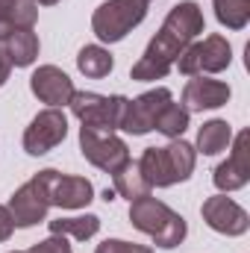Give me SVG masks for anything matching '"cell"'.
Masks as SVG:
<instances>
[{"label": "cell", "mask_w": 250, "mask_h": 253, "mask_svg": "<svg viewBox=\"0 0 250 253\" xmlns=\"http://www.w3.org/2000/svg\"><path fill=\"white\" fill-rule=\"evenodd\" d=\"M203 27H206V21H203V12H200V6L194 0L177 3L168 12V18L162 21L159 33L150 39V44L141 53V59L132 65L129 77L138 80V83L162 80L174 68V62L180 59V53L203 33Z\"/></svg>", "instance_id": "cell-1"}, {"label": "cell", "mask_w": 250, "mask_h": 253, "mask_svg": "<svg viewBox=\"0 0 250 253\" xmlns=\"http://www.w3.org/2000/svg\"><path fill=\"white\" fill-rule=\"evenodd\" d=\"M194 162H197V150L183 138H171V144L165 147H147L138 159V171L144 174L150 189H168L186 183L194 171Z\"/></svg>", "instance_id": "cell-2"}, {"label": "cell", "mask_w": 250, "mask_h": 253, "mask_svg": "<svg viewBox=\"0 0 250 253\" xmlns=\"http://www.w3.org/2000/svg\"><path fill=\"white\" fill-rule=\"evenodd\" d=\"M129 221H132L135 230H141L144 236H150L153 245L162 248V251L180 248L188 233L186 218L180 212H174L168 203H162V200H156L150 194H144V197H138V200L129 203Z\"/></svg>", "instance_id": "cell-3"}, {"label": "cell", "mask_w": 250, "mask_h": 253, "mask_svg": "<svg viewBox=\"0 0 250 253\" xmlns=\"http://www.w3.org/2000/svg\"><path fill=\"white\" fill-rule=\"evenodd\" d=\"M147 15V0H106L91 15V30L103 44L126 39Z\"/></svg>", "instance_id": "cell-4"}, {"label": "cell", "mask_w": 250, "mask_h": 253, "mask_svg": "<svg viewBox=\"0 0 250 253\" xmlns=\"http://www.w3.org/2000/svg\"><path fill=\"white\" fill-rule=\"evenodd\" d=\"M50 177H53V168H44L39 171L33 180H27L21 189L9 197V215H12V224L27 230V227H36L47 218V209H50Z\"/></svg>", "instance_id": "cell-5"}, {"label": "cell", "mask_w": 250, "mask_h": 253, "mask_svg": "<svg viewBox=\"0 0 250 253\" xmlns=\"http://www.w3.org/2000/svg\"><path fill=\"white\" fill-rule=\"evenodd\" d=\"M71 112L74 118H80L83 126H91V129H100V132H115L121 129L124 121V109H126V97L121 94H94V91H74L71 97Z\"/></svg>", "instance_id": "cell-6"}, {"label": "cell", "mask_w": 250, "mask_h": 253, "mask_svg": "<svg viewBox=\"0 0 250 253\" xmlns=\"http://www.w3.org/2000/svg\"><path fill=\"white\" fill-rule=\"evenodd\" d=\"M233 62V47L224 36H206L203 42H191L180 53L177 68L186 77H200V74H221Z\"/></svg>", "instance_id": "cell-7"}, {"label": "cell", "mask_w": 250, "mask_h": 253, "mask_svg": "<svg viewBox=\"0 0 250 253\" xmlns=\"http://www.w3.org/2000/svg\"><path fill=\"white\" fill-rule=\"evenodd\" d=\"M80 153L100 171L115 174L118 168H124L129 162V147L115 135V132H100L91 126L80 129Z\"/></svg>", "instance_id": "cell-8"}, {"label": "cell", "mask_w": 250, "mask_h": 253, "mask_svg": "<svg viewBox=\"0 0 250 253\" xmlns=\"http://www.w3.org/2000/svg\"><path fill=\"white\" fill-rule=\"evenodd\" d=\"M65 135H68V118H65V112L62 109H44L24 129V150L30 156H44L56 144H62Z\"/></svg>", "instance_id": "cell-9"}, {"label": "cell", "mask_w": 250, "mask_h": 253, "mask_svg": "<svg viewBox=\"0 0 250 253\" xmlns=\"http://www.w3.org/2000/svg\"><path fill=\"white\" fill-rule=\"evenodd\" d=\"M171 103V91L168 88H153V91H144L138 94L135 100H126L124 109V121H121V129L124 132H132V135H144L150 132L159 112Z\"/></svg>", "instance_id": "cell-10"}, {"label": "cell", "mask_w": 250, "mask_h": 253, "mask_svg": "<svg viewBox=\"0 0 250 253\" xmlns=\"http://www.w3.org/2000/svg\"><path fill=\"white\" fill-rule=\"evenodd\" d=\"M203 221L221 233V236H245L250 227L248 212L227 194H215V197H206L203 200V209H200Z\"/></svg>", "instance_id": "cell-11"}, {"label": "cell", "mask_w": 250, "mask_h": 253, "mask_svg": "<svg viewBox=\"0 0 250 253\" xmlns=\"http://www.w3.org/2000/svg\"><path fill=\"white\" fill-rule=\"evenodd\" d=\"M233 153L227 162H221L212 174V183L221 191L245 189L250 183V129H242L233 141Z\"/></svg>", "instance_id": "cell-12"}, {"label": "cell", "mask_w": 250, "mask_h": 253, "mask_svg": "<svg viewBox=\"0 0 250 253\" xmlns=\"http://www.w3.org/2000/svg\"><path fill=\"white\" fill-rule=\"evenodd\" d=\"M30 88H33V94H36L42 103H47L50 109L68 106L71 97H74V91H77V88H74V80L65 74L62 68H56V65H42L39 71H33Z\"/></svg>", "instance_id": "cell-13"}, {"label": "cell", "mask_w": 250, "mask_h": 253, "mask_svg": "<svg viewBox=\"0 0 250 253\" xmlns=\"http://www.w3.org/2000/svg\"><path fill=\"white\" fill-rule=\"evenodd\" d=\"M47 191H50V206L59 209H85L94 200V186L85 177H68L59 171H53Z\"/></svg>", "instance_id": "cell-14"}, {"label": "cell", "mask_w": 250, "mask_h": 253, "mask_svg": "<svg viewBox=\"0 0 250 253\" xmlns=\"http://www.w3.org/2000/svg\"><path fill=\"white\" fill-rule=\"evenodd\" d=\"M230 100V85L221 80H206L194 77L183 88V106L188 112H203V109H221Z\"/></svg>", "instance_id": "cell-15"}, {"label": "cell", "mask_w": 250, "mask_h": 253, "mask_svg": "<svg viewBox=\"0 0 250 253\" xmlns=\"http://www.w3.org/2000/svg\"><path fill=\"white\" fill-rule=\"evenodd\" d=\"M0 50L6 53L9 65L30 68L39 56V36L33 33V27H15L0 39Z\"/></svg>", "instance_id": "cell-16"}, {"label": "cell", "mask_w": 250, "mask_h": 253, "mask_svg": "<svg viewBox=\"0 0 250 253\" xmlns=\"http://www.w3.org/2000/svg\"><path fill=\"white\" fill-rule=\"evenodd\" d=\"M39 6L33 0H0V39L15 27H33Z\"/></svg>", "instance_id": "cell-17"}, {"label": "cell", "mask_w": 250, "mask_h": 253, "mask_svg": "<svg viewBox=\"0 0 250 253\" xmlns=\"http://www.w3.org/2000/svg\"><path fill=\"white\" fill-rule=\"evenodd\" d=\"M230 141H233V129L221 118L206 121V124L200 126V132H197V150L203 156H218L221 150L230 147Z\"/></svg>", "instance_id": "cell-18"}, {"label": "cell", "mask_w": 250, "mask_h": 253, "mask_svg": "<svg viewBox=\"0 0 250 253\" xmlns=\"http://www.w3.org/2000/svg\"><path fill=\"white\" fill-rule=\"evenodd\" d=\"M112 180H115V194H121L126 197L129 203L132 200H138V197H144V194H150V183L144 180V174L138 171V162H126L124 168H118L115 174H112Z\"/></svg>", "instance_id": "cell-19"}, {"label": "cell", "mask_w": 250, "mask_h": 253, "mask_svg": "<svg viewBox=\"0 0 250 253\" xmlns=\"http://www.w3.org/2000/svg\"><path fill=\"white\" fill-rule=\"evenodd\" d=\"M77 68H80L85 77H91V80H103V77L112 74L115 59H112V53H109L106 47H100V44H85V47L77 53Z\"/></svg>", "instance_id": "cell-20"}, {"label": "cell", "mask_w": 250, "mask_h": 253, "mask_svg": "<svg viewBox=\"0 0 250 253\" xmlns=\"http://www.w3.org/2000/svg\"><path fill=\"white\" fill-rule=\"evenodd\" d=\"M97 230H100V218L97 215H77V218L50 221V233L53 236H71L77 242H88L91 236H97Z\"/></svg>", "instance_id": "cell-21"}, {"label": "cell", "mask_w": 250, "mask_h": 253, "mask_svg": "<svg viewBox=\"0 0 250 253\" xmlns=\"http://www.w3.org/2000/svg\"><path fill=\"white\" fill-rule=\"evenodd\" d=\"M215 18L227 30H245L250 21V0H212Z\"/></svg>", "instance_id": "cell-22"}, {"label": "cell", "mask_w": 250, "mask_h": 253, "mask_svg": "<svg viewBox=\"0 0 250 253\" xmlns=\"http://www.w3.org/2000/svg\"><path fill=\"white\" fill-rule=\"evenodd\" d=\"M153 129L162 132V135H168V138H180V135L188 129V109L183 106V103H174V100H171V103L159 112Z\"/></svg>", "instance_id": "cell-23"}, {"label": "cell", "mask_w": 250, "mask_h": 253, "mask_svg": "<svg viewBox=\"0 0 250 253\" xmlns=\"http://www.w3.org/2000/svg\"><path fill=\"white\" fill-rule=\"evenodd\" d=\"M94 253H153L144 245H129V242H121V239H106L103 245H97Z\"/></svg>", "instance_id": "cell-24"}, {"label": "cell", "mask_w": 250, "mask_h": 253, "mask_svg": "<svg viewBox=\"0 0 250 253\" xmlns=\"http://www.w3.org/2000/svg\"><path fill=\"white\" fill-rule=\"evenodd\" d=\"M30 253H71V245H68V236H50V239L33 245Z\"/></svg>", "instance_id": "cell-25"}, {"label": "cell", "mask_w": 250, "mask_h": 253, "mask_svg": "<svg viewBox=\"0 0 250 253\" xmlns=\"http://www.w3.org/2000/svg\"><path fill=\"white\" fill-rule=\"evenodd\" d=\"M12 230H15L12 215H9V209H6V206H0V242H9Z\"/></svg>", "instance_id": "cell-26"}, {"label": "cell", "mask_w": 250, "mask_h": 253, "mask_svg": "<svg viewBox=\"0 0 250 253\" xmlns=\"http://www.w3.org/2000/svg\"><path fill=\"white\" fill-rule=\"evenodd\" d=\"M9 71H12V65L6 59V53L0 50V85H6V80H9Z\"/></svg>", "instance_id": "cell-27"}, {"label": "cell", "mask_w": 250, "mask_h": 253, "mask_svg": "<svg viewBox=\"0 0 250 253\" xmlns=\"http://www.w3.org/2000/svg\"><path fill=\"white\" fill-rule=\"evenodd\" d=\"M33 3H36V6H56L59 0H33Z\"/></svg>", "instance_id": "cell-28"}, {"label": "cell", "mask_w": 250, "mask_h": 253, "mask_svg": "<svg viewBox=\"0 0 250 253\" xmlns=\"http://www.w3.org/2000/svg\"><path fill=\"white\" fill-rule=\"evenodd\" d=\"M103 200H106V203H109V200H115V189H106V191H103Z\"/></svg>", "instance_id": "cell-29"}, {"label": "cell", "mask_w": 250, "mask_h": 253, "mask_svg": "<svg viewBox=\"0 0 250 253\" xmlns=\"http://www.w3.org/2000/svg\"><path fill=\"white\" fill-rule=\"evenodd\" d=\"M12 253H24V251H12Z\"/></svg>", "instance_id": "cell-30"}, {"label": "cell", "mask_w": 250, "mask_h": 253, "mask_svg": "<svg viewBox=\"0 0 250 253\" xmlns=\"http://www.w3.org/2000/svg\"><path fill=\"white\" fill-rule=\"evenodd\" d=\"M147 3H150V0H147Z\"/></svg>", "instance_id": "cell-31"}]
</instances>
